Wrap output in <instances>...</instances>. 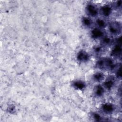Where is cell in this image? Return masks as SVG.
Masks as SVG:
<instances>
[{
  "label": "cell",
  "instance_id": "16",
  "mask_svg": "<svg viewBox=\"0 0 122 122\" xmlns=\"http://www.w3.org/2000/svg\"><path fill=\"white\" fill-rule=\"evenodd\" d=\"M91 118L96 122H101L103 121V117L102 116L97 112H92L91 114Z\"/></svg>",
  "mask_w": 122,
  "mask_h": 122
},
{
  "label": "cell",
  "instance_id": "13",
  "mask_svg": "<svg viewBox=\"0 0 122 122\" xmlns=\"http://www.w3.org/2000/svg\"><path fill=\"white\" fill-rule=\"evenodd\" d=\"M92 80L97 83H100L103 81L105 79V75L104 73L102 71H97L95 72L92 76Z\"/></svg>",
  "mask_w": 122,
  "mask_h": 122
},
{
  "label": "cell",
  "instance_id": "14",
  "mask_svg": "<svg viewBox=\"0 0 122 122\" xmlns=\"http://www.w3.org/2000/svg\"><path fill=\"white\" fill-rule=\"evenodd\" d=\"M95 24L97 27L103 30L107 26L108 23L103 18H97L95 20Z\"/></svg>",
  "mask_w": 122,
  "mask_h": 122
},
{
  "label": "cell",
  "instance_id": "10",
  "mask_svg": "<svg viewBox=\"0 0 122 122\" xmlns=\"http://www.w3.org/2000/svg\"><path fill=\"white\" fill-rule=\"evenodd\" d=\"M71 85L74 89L78 91H83L86 87V83L82 80L74 81Z\"/></svg>",
  "mask_w": 122,
  "mask_h": 122
},
{
  "label": "cell",
  "instance_id": "19",
  "mask_svg": "<svg viewBox=\"0 0 122 122\" xmlns=\"http://www.w3.org/2000/svg\"><path fill=\"white\" fill-rule=\"evenodd\" d=\"M116 77L117 78H121L122 77V73H121V66L120 67H119L116 71Z\"/></svg>",
  "mask_w": 122,
  "mask_h": 122
},
{
  "label": "cell",
  "instance_id": "12",
  "mask_svg": "<svg viewBox=\"0 0 122 122\" xmlns=\"http://www.w3.org/2000/svg\"><path fill=\"white\" fill-rule=\"evenodd\" d=\"M122 47L121 45L116 44L112 49L111 51V56L114 57H118L121 55Z\"/></svg>",
  "mask_w": 122,
  "mask_h": 122
},
{
  "label": "cell",
  "instance_id": "7",
  "mask_svg": "<svg viewBox=\"0 0 122 122\" xmlns=\"http://www.w3.org/2000/svg\"><path fill=\"white\" fill-rule=\"evenodd\" d=\"M112 6L109 4H105L101 7L99 9V12L103 17L108 18L112 15Z\"/></svg>",
  "mask_w": 122,
  "mask_h": 122
},
{
  "label": "cell",
  "instance_id": "17",
  "mask_svg": "<svg viewBox=\"0 0 122 122\" xmlns=\"http://www.w3.org/2000/svg\"><path fill=\"white\" fill-rule=\"evenodd\" d=\"M102 45H97L95 46L93 48V51L94 53L96 54H99L102 51Z\"/></svg>",
  "mask_w": 122,
  "mask_h": 122
},
{
  "label": "cell",
  "instance_id": "3",
  "mask_svg": "<svg viewBox=\"0 0 122 122\" xmlns=\"http://www.w3.org/2000/svg\"><path fill=\"white\" fill-rule=\"evenodd\" d=\"M107 26L110 33L112 35H117L121 32V24L118 21H111L108 24Z\"/></svg>",
  "mask_w": 122,
  "mask_h": 122
},
{
  "label": "cell",
  "instance_id": "5",
  "mask_svg": "<svg viewBox=\"0 0 122 122\" xmlns=\"http://www.w3.org/2000/svg\"><path fill=\"white\" fill-rule=\"evenodd\" d=\"M116 110L115 105L112 103L106 102L102 103L101 106V111L106 114H111L113 113Z\"/></svg>",
  "mask_w": 122,
  "mask_h": 122
},
{
  "label": "cell",
  "instance_id": "8",
  "mask_svg": "<svg viewBox=\"0 0 122 122\" xmlns=\"http://www.w3.org/2000/svg\"><path fill=\"white\" fill-rule=\"evenodd\" d=\"M115 84V78L113 76H109L103 80L102 85L105 90L110 91L114 87Z\"/></svg>",
  "mask_w": 122,
  "mask_h": 122
},
{
  "label": "cell",
  "instance_id": "6",
  "mask_svg": "<svg viewBox=\"0 0 122 122\" xmlns=\"http://www.w3.org/2000/svg\"><path fill=\"white\" fill-rule=\"evenodd\" d=\"M76 59L77 61L81 63L87 62L90 59V55L86 51L81 50L77 53Z\"/></svg>",
  "mask_w": 122,
  "mask_h": 122
},
{
  "label": "cell",
  "instance_id": "11",
  "mask_svg": "<svg viewBox=\"0 0 122 122\" xmlns=\"http://www.w3.org/2000/svg\"><path fill=\"white\" fill-rule=\"evenodd\" d=\"M81 22L82 26L86 28H91L93 23L92 18L88 16H83L81 19Z\"/></svg>",
  "mask_w": 122,
  "mask_h": 122
},
{
  "label": "cell",
  "instance_id": "9",
  "mask_svg": "<svg viewBox=\"0 0 122 122\" xmlns=\"http://www.w3.org/2000/svg\"><path fill=\"white\" fill-rule=\"evenodd\" d=\"M105 90L102 84H97L94 86L93 92L94 95L96 97H101L104 95Z\"/></svg>",
  "mask_w": 122,
  "mask_h": 122
},
{
  "label": "cell",
  "instance_id": "4",
  "mask_svg": "<svg viewBox=\"0 0 122 122\" xmlns=\"http://www.w3.org/2000/svg\"><path fill=\"white\" fill-rule=\"evenodd\" d=\"M105 35V34L103 30L97 27L92 28L90 31V36L91 38L95 40H101Z\"/></svg>",
  "mask_w": 122,
  "mask_h": 122
},
{
  "label": "cell",
  "instance_id": "15",
  "mask_svg": "<svg viewBox=\"0 0 122 122\" xmlns=\"http://www.w3.org/2000/svg\"><path fill=\"white\" fill-rule=\"evenodd\" d=\"M101 45L102 46H106L112 44L113 42V40L111 37L105 35L101 40Z\"/></svg>",
  "mask_w": 122,
  "mask_h": 122
},
{
  "label": "cell",
  "instance_id": "1",
  "mask_svg": "<svg viewBox=\"0 0 122 122\" xmlns=\"http://www.w3.org/2000/svg\"><path fill=\"white\" fill-rule=\"evenodd\" d=\"M96 67L100 70L112 71L116 68L113 60L110 57H103L99 59L96 63Z\"/></svg>",
  "mask_w": 122,
  "mask_h": 122
},
{
  "label": "cell",
  "instance_id": "18",
  "mask_svg": "<svg viewBox=\"0 0 122 122\" xmlns=\"http://www.w3.org/2000/svg\"><path fill=\"white\" fill-rule=\"evenodd\" d=\"M122 4V1L121 0L116 1L115 2V4H114V6H112V7H115V8L118 9L121 8Z\"/></svg>",
  "mask_w": 122,
  "mask_h": 122
},
{
  "label": "cell",
  "instance_id": "20",
  "mask_svg": "<svg viewBox=\"0 0 122 122\" xmlns=\"http://www.w3.org/2000/svg\"><path fill=\"white\" fill-rule=\"evenodd\" d=\"M15 108L14 107V106L13 105H10V106L8 107V111L9 112L11 113H13V112H15Z\"/></svg>",
  "mask_w": 122,
  "mask_h": 122
},
{
  "label": "cell",
  "instance_id": "2",
  "mask_svg": "<svg viewBox=\"0 0 122 122\" xmlns=\"http://www.w3.org/2000/svg\"><path fill=\"white\" fill-rule=\"evenodd\" d=\"M86 13L88 16L90 18H97L99 14V9L94 4L92 3H87L85 7Z\"/></svg>",
  "mask_w": 122,
  "mask_h": 122
}]
</instances>
